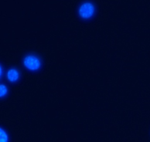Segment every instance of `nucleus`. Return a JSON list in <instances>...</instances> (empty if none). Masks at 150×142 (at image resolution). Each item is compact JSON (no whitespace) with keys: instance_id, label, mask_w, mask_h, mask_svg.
Returning a JSON list of instances; mask_svg holds the SVG:
<instances>
[{"instance_id":"nucleus-1","label":"nucleus","mask_w":150,"mask_h":142,"mask_svg":"<svg viewBox=\"0 0 150 142\" xmlns=\"http://www.w3.org/2000/svg\"><path fill=\"white\" fill-rule=\"evenodd\" d=\"M24 66L29 70L34 71L39 69L41 66L39 59L34 55H29L25 57L23 61Z\"/></svg>"},{"instance_id":"nucleus-2","label":"nucleus","mask_w":150,"mask_h":142,"mask_svg":"<svg viewBox=\"0 0 150 142\" xmlns=\"http://www.w3.org/2000/svg\"><path fill=\"white\" fill-rule=\"evenodd\" d=\"M94 12V5L90 2H84L80 5L79 8L80 16L84 19L91 17Z\"/></svg>"},{"instance_id":"nucleus-3","label":"nucleus","mask_w":150,"mask_h":142,"mask_svg":"<svg viewBox=\"0 0 150 142\" xmlns=\"http://www.w3.org/2000/svg\"><path fill=\"white\" fill-rule=\"evenodd\" d=\"M19 77V73L17 69L15 68H11L7 72V78L11 82H15L18 80Z\"/></svg>"},{"instance_id":"nucleus-4","label":"nucleus","mask_w":150,"mask_h":142,"mask_svg":"<svg viewBox=\"0 0 150 142\" xmlns=\"http://www.w3.org/2000/svg\"><path fill=\"white\" fill-rule=\"evenodd\" d=\"M8 136L6 131L0 127V142H8Z\"/></svg>"},{"instance_id":"nucleus-5","label":"nucleus","mask_w":150,"mask_h":142,"mask_svg":"<svg viewBox=\"0 0 150 142\" xmlns=\"http://www.w3.org/2000/svg\"><path fill=\"white\" fill-rule=\"evenodd\" d=\"M8 92V89L4 84H0V97H4L6 94Z\"/></svg>"},{"instance_id":"nucleus-6","label":"nucleus","mask_w":150,"mask_h":142,"mask_svg":"<svg viewBox=\"0 0 150 142\" xmlns=\"http://www.w3.org/2000/svg\"><path fill=\"white\" fill-rule=\"evenodd\" d=\"M2 66L0 65V77H1V76H2Z\"/></svg>"}]
</instances>
